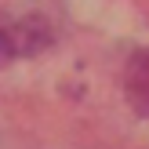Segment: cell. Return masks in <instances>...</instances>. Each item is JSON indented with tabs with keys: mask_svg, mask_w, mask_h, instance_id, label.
Listing matches in <instances>:
<instances>
[{
	"mask_svg": "<svg viewBox=\"0 0 149 149\" xmlns=\"http://www.w3.org/2000/svg\"><path fill=\"white\" fill-rule=\"evenodd\" d=\"M124 95H127L131 109L149 120V47L135 51V55L127 58V69H124Z\"/></svg>",
	"mask_w": 149,
	"mask_h": 149,
	"instance_id": "2",
	"label": "cell"
},
{
	"mask_svg": "<svg viewBox=\"0 0 149 149\" xmlns=\"http://www.w3.org/2000/svg\"><path fill=\"white\" fill-rule=\"evenodd\" d=\"M62 29V15L58 7H29L26 15L4 22L0 26V65L15 62V58H33L40 51H47L58 40Z\"/></svg>",
	"mask_w": 149,
	"mask_h": 149,
	"instance_id": "1",
	"label": "cell"
}]
</instances>
